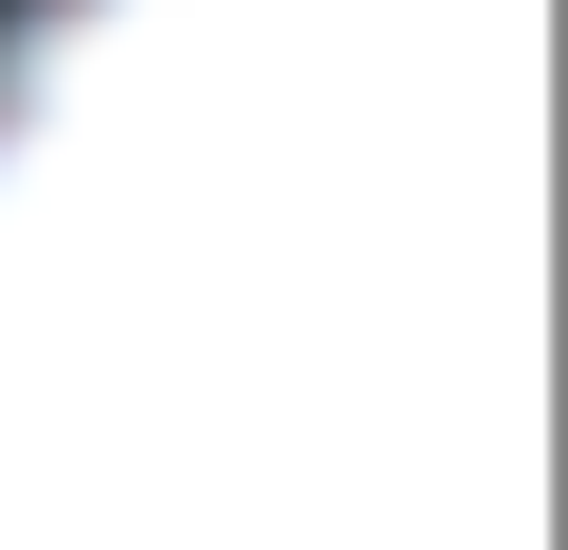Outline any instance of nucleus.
<instances>
[{"label":"nucleus","mask_w":568,"mask_h":550,"mask_svg":"<svg viewBox=\"0 0 568 550\" xmlns=\"http://www.w3.org/2000/svg\"><path fill=\"white\" fill-rule=\"evenodd\" d=\"M0 550H532L515 0L0 35Z\"/></svg>","instance_id":"nucleus-1"}]
</instances>
